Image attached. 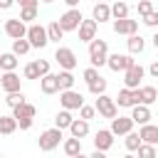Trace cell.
Masks as SVG:
<instances>
[{
	"label": "cell",
	"instance_id": "ac0fdd59",
	"mask_svg": "<svg viewBox=\"0 0 158 158\" xmlns=\"http://www.w3.org/2000/svg\"><path fill=\"white\" fill-rule=\"evenodd\" d=\"M131 118H133V123H138V126L151 123V106H143V104L131 106Z\"/></svg>",
	"mask_w": 158,
	"mask_h": 158
},
{
	"label": "cell",
	"instance_id": "f5cc1de1",
	"mask_svg": "<svg viewBox=\"0 0 158 158\" xmlns=\"http://www.w3.org/2000/svg\"><path fill=\"white\" fill-rule=\"evenodd\" d=\"M40 2H47V5H49V2H54V0H40Z\"/></svg>",
	"mask_w": 158,
	"mask_h": 158
},
{
	"label": "cell",
	"instance_id": "7dc6e473",
	"mask_svg": "<svg viewBox=\"0 0 158 158\" xmlns=\"http://www.w3.org/2000/svg\"><path fill=\"white\" fill-rule=\"evenodd\" d=\"M15 5V0H0V10H10Z\"/></svg>",
	"mask_w": 158,
	"mask_h": 158
},
{
	"label": "cell",
	"instance_id": "603a6c76",
	"mask_svg": "<svg viewBox=\"0 0 158 158\" xmlns=\"http://www.w3.org/2000/svg\"><path fill=\"white\" fill-rule=\"evenodd\" d=\"M35 114H37V109H35L30 101H22L20 106L12 109V116H15V118H35Z\"/></svg>",
	"mask_w": 158,
	"mask_h": 158
},
{
	"label": "cell",
	"instance_id": "d6986e66",
	"mask_svg": "<svg viewBox=\"0 0 158 158\" xmlns=\"http://www.w3.org/2000/svg\"><path fill=\"white\" fill-rule=\"evenodd\" d=\"M138 136H141V143L156 146V143H158V126H156V123H143V126L138 128Z\"/></svg>",
	"mask_w": 158,
	"mask_h": 158
},
{
	"label": "cell",
	"instance_id": "b9f144b4",
	"mask_svg": "<svg viewBox=\"0 0 158 158\" xmlns=\"http://www.w3.org/2000/svg\"><path fill=\"white\" fill-rule=\"evenodd\" d=\"M35 67H37V72H40V77H44V74H49V62H47V59H35Z\"/></svg>",
	"mask_w": 158,
	"mask_h": 158
},
{
	"label": "cell",
	"instance_id": "484cf974",
	"mask_svg": "<svg viewBox=\"0 0 158 158\" xmlns=\"http://www.w3.org/2000/svg\"><path fill=\"white\" fill-rule=\"evenodd\" d=\"M128 2H123V0H116L114 5H111V20H123V17H128Z\"/></svg>",
	"mask_w": 158,
	"mask_h": 158
},
{
	"label": "cell",
	"instance_id": "6f0895ef",
	"mask_svg": "<svg viewBox=\"0 0 158 158\" xmlns=\"http://www.w3.org/2000/svg\"><path fill=\"white\" fill-rule=\"evenodd\" d=\"M64 158H69V156H64Z\"/></svg>",
	"mask_w": 158,
	"mask_h": 158
},
{
	"label": "cell",
	"instance_id": "680465c9",
	"mask_svg": "<svg viewBox=\"0 0 158 158\" xmlns=\"http://www.w3.org/2000/svg\"><path fill=\"white\" fill-rule=\"evenodd\" d=\"M156 101H158V99H156Z\"/></svg>",
	"mask_w": 158,
	"mask_h": 158
},
{
	"label": "cell",
	"instance_id": "30bf717a",
	"mask_svg": "<svg viewBox=\"0 0 158 158\" xmlns=\"http://www.w3.org/2000/svg\"><path fill=\"white\" fill-rule=\"evenodd\" d=\"M133 126H136V123H133V118H131V116H114V118H111V128H109V131H111L114 136H126V133H131V131H133Z\"/></svg>",
	"mask_w": 158,
	"mask_h": 158
},
{
	"label": "cell",
	"instance_id": "9c48e42d",
	"mask_svg": "<svg viewBox=\"0 0 158 158\" xmlns=\"http://www.w3.org/2000/svg\"><path fill=\"white\" fill-rule=\"evenodd\" d=\"M143 77H146V69H143L141 64H133V67H128V69L123 72V84H126V89H138Z\"/></svg>",
	"mask_w": 158,
	"mask_h": 158
},
{
	"label": "cell",
	"instance_id": "816d5d0a",
	"mask_svg": "<svg viewBox=\"0 0 158 158\" xmlns=\"http://www.w3.org/2000/svg\"><path fill=\"white\" fill-rule=\"evenodd\" d=\"M72 158H89V156H84V153H77V156H72Z\"/></svg>",
	"mask_w": 158,
	"mask_h": 158
},
{
	"label": "cell",
	"instance_id": "836d02e7",
	"mask_svg": "<svg viewBox=\"0 0 158 158\" xmlns=\"http://www.w3.org/2000/svg\"><path fill=\"white\" fill-rule=\"evenodd\" d=\"M86 86H89V94L99 96V94H106V86H109V84H106V79H104V77H99V79H94V81H91V84H86Z\"/></svg>",
	"mask_w": 158,
	"mask_h": 158
},
{
	"label": "cell",
	"instance_id": "681fc988",
	"mask_svg": "<svg viewBox=\"0 0 158 158\" xmlns=\"http://www.w3.org/2000/svg\"><path fill=\"white\" fill-rule=\"evenodd\" d=\"M64 2H67V7H77L79 5V0H64Z\"/></svg>",
	"mask_w": 158,
	"mask_h": 158
},
{
	"label": "cell",
	"instance_id": "5b68a950",
	"mask_svg": "<svg viewBox=\"0 0 158 158\" xmlns=\"http://www.w3.org/2000/svg\"><path fill=\"white\" fill-rule=\"evenodd\" d=\"M81 20H84V15H81V10L79 7H69L57 22H59V27L64 30V32H74L79 25H81Z\"/></svg>",
	"mask_w": 158,
	"mask_h": 158
},
{
	"label": "cell",
	"instance_id": "44dd1931",
	"mask_svg": "<svg viewBox=\"0 0 158 158\" xmlns=\"http://www.w3.org/2000/svg\"><path fill=\"white\" fill-rule=\"evenodd\" d=\"M40 91L42 94H57L59 91V81H57V74H44L40 77Z\"/></svg>",
	"mask_w": 158,
	"mask_h": 158
},
{
	"label": "cell",
	"instance_id": "d590c367",
	"mask_svg": "<svg viewBox=\"0 0 158 158\" xmlns=\"http://www.w3.org/2000/svg\"><path fill=\"white\" fill-rule=\"evenodd\" d=\"M136 158H156V146H151V143H141L138 148H136Z\"/></svg>",
	"mask_w": 158,
	"mask_h": 158
},
{
	"label": "cell",
	"instance_id": "e0dca14e",
	"mask_svg": "<svg viewBox=\"0 0 158 158\" xmlns=\"http://www.w3.org/2000/svg\"><path fill=\"white\" fill-rule=\"evenodd\" d=\"M114 101H116L118 109H131V106H136V89H126V86H123Z\"/></svg>",
	"mask_w": 158,
	"mask_h": 158
},
{
	"label": "cell",
	"instance_id": "9a60e30c",
	"mask_svg": "<svg viewBox=\"0 0 158 158\" xmlns=\"http://www.w3.org/2000/svg\"><path fill=\"white\" fill-rule=\"evenodd\" d=\"M96 27H99V22H96V20H81V25L77 27L79 40H81V42H91V40L96 37Z\"/></svg>",
	"mask_w": 158,
	"mask_h": 158
},
{
	"label": "cell",
	"instance_id": "8d00e7d4",
	"mask_svg": "<svg viewBox=\"0 0 158 158\" xmlns=\"http://www.w3.org/2000/svg\"><path fill=\"white\" fill-rule=\"evenodd\" d=\"M123 143H126V148H128V151H136V148L141 146V136L131 131V133H126V141H123Z\"/></svg>",
	"mask_w": 158,
	"mask_h": 158
},
{
	"label": "cell",
	"instance_id": "f907efd6",
	"mask_svg": "<svg viewBox=\"0 0 158 158\" xmlns=\"http://www.w3.org/2000/svg\"><path fill=\"white\" fill-rule=\"evenodd\" d=\"M153 47H156V49H158V32H156V35H153Z\"/></svg>",
	"mask_w": 158,
	"mask_h": 158
},
{
	"label": "cell",
	"instance_id": "cb8c5ba5",
	"mask_svg": "<svg viewBox=\"0 0 158 158\" xmlns=\"http://www.w3.org/2000/svg\"><path fill=\"white\" fill-rule=\"evenodd\" d=\"M69 133H72L74 138H84V136L89 133V121H84V118H74V121L69 123Z\"/></svg>",
	"mask_w": 158,
	"mask_h": 158
},
{
	"label": "cell",
	"instance_id": "3957f363",
	"mask_svg": "<svg viewBox=\"0 0 158 158\" xmlns=\"http://www.w3.org/2000/svg\"><path fill=\"white\" fill-rule=\"evenodd\" d=\"M62 143V128H47V131H42L40 133V138H37V146H40V151H44V153H49V151H54L57 146Z\"/></svg>",
	"mask_w": 158,
	"mask_h": 158
},
{
	"label": "cell",
	"instance_id": "c3c4849f",
	"mask_svg": "<svg viewBox=\"0 0 158 158\" xmlns=\"http://www.w3.org/2000/svg\"><path fill=\"white\" fill-rule=\"evenodd\" d=\"M89 158H106V151H96V148H94V153H91Z\"/></svg>",
	"mask_w": 158,
	"mask_h": 158
},
{
	"label": "cell",
	"instance_id": "83f0119b",
	"mask_svg": "<svg viewBox=\"0 0 158 158\" xmlns=\"http://www.w3.org/2000/svg\"><path fill=\"white\" fill-rule=\"evenodd\" d=\"M37 12H40V5H32V7H20V20L25 25H32L37 20Z\"/></svg>",
	"mask_w": 158,
	"mask_h": 158
},
{
	"label": "cell",
	"instance_id": "52a82bcc",
	"mask_svg": "<svg viewBox=\"0 0 158 158\" xmlns=\"http://www.w3.org/2000/svg\"><path fill=\"white\" fill-rule=\"evenodd\" d=\"M59 104H62V109H67V111H79V106L84 104V96L79 94V91H74V89H62L59 91Z\"/></svg>",
	"mask_w": 158,
	"mask_h": 158
},
{
	"label": "cell",
	"instance_id": "bcb514c9",
	"mask_svg": "<svg viewBox=\"0 0 158 158\" xmlns=\"http://www.w3.org/2000/svg\"><path fill=\"white\" fill-rule=\"evenodd\" d=\"M148 74H151L153 79H158V62H153V64L148 67Z\"/></svg>",
	"mask_w": 158,
	"mask_h": 158
},
{
	"label": "cell",
	"instance_id": "f35d334b",
	"mask_svg": "<svg viewBox=\"0 0 158 158\" xmlns=\"http://www.w3.org/2000/svg\"><path fill=\"white\" fill-rule=\"evenodd\" d=\"M94 116H96V109H94V106H89V104H81V106H79V118L89 121V118H94Z\"/></svg>",
	"mask_w": 158,
	"mask_h": 158
},
{
	"label": "cell",
	"instance_id": "5bb4252c",
	"mask_svg": "<svg viewBox=\"0 0 158 158\" xmlns=\"http://www.w3.org/2000/svg\"><path fill=\"white\" fill-rule=\"evenodd\" d=\"M111 146H114V133L109 128H99L94 133V148L96 151H109Z\"/></svg>",
	"mask_w": 158,
	"mask_h": 158
},
{
	"label": "cell",
	"instance_id": "7a4b0ae2",
	"mask_svg": "<svg viewBox=\"0 0 158 158\" xmlns=\"http://www.w3.org/2000/svg\"><path fill=\"white\" fill-rule=\"evenodd\" d=\"M27 42H30V47H35V49H42V47H47L49 44V40H47V27H42L40 22H32V25H27Z\"/></svg>",
	"mask_w": 158,
	"mask_h": 158
},
{
	"label": "cell",
	"instance_id": "9f6ffc18",
	"mask_svg": "<svg viewBox=\"0 0 158 158\" xmlns=\"http://www.w3.org/2000/svg\"><path fill=\"white\" fill-rule=\"evenodd\" d=\"M94 2H106V0H94Z\"/></svg>",
	"mask_w": 158,
	"mask_h": 158
},
{
	"label": "cell",
	"instance_id": "ee69618b",
	"mask_svg": "<svg viewBox=\"0 0 158 158\" xmlns=\"http://www.w3.org/2000/svg\"><path fill=\"white\" fill-rule=\"evenodd\" d=\"M17 121V126L22 128V131H27V128H32V118H15Z\"/></svg>",
	"mask_w": 158,
	"mask_h": 158
},
{
	"label": "cell",
	"instance_id": "e575fe53",
	"mask_svg": "<svg viewBox=\"0 0 158 158\" xmlns=\"http://www.w3.org/2000/svg\"><path fill=\"white\" fill-rule=\"evenodd\" d=\"M22 101H27L22 91H12V94H7V96H5V104H7L10 109H15V106H20Z\"/></svg>",
	"mask_w": 158,
	"mask_h": 158
},
{
	"label": "cell",
	"instance_id": "2e32d148",
	"mask_svg": "<svg viewBox=\"0 0 158 158\" xmlns=\"http://www.w3.org/2000/svg\"><path fill=\"white\" fill-rule=\"evenodd\" d=\"M156 99H158L156 86H138V89H136V104L151 106V104H156Z\"/></svg>",
	"mask_w": 158,
	"mask_h": 158
},
{
	"label": "cell",
	"instance_id": "8992f818",
	"mask_svg": "<svg viewBox=\"0 0 158 158\" xmlns=\"http://www.w3.org/2000/svg\"><path fill=\"white\" fill-rule=\"evenodd\" d=\"M133 64H136V59H133L131 54H118V52H114V54L106 57V67H109L111 72H126V69L133 67Z\"/></svg>",
	"mask_w": 158,
	"mask_h": 158
},
{
	"label": "cell",
	"instance_id": "60d3db41",
	"mask_svg": "<svg viewBox=\"0 0 158 158\" xmlns=\"http://www.w3.org/2000/svg\"><path fill=\"white\" fill-rule=\"evenodd\" d=\"M143 25H146V27H158V12L151 10L148 15H143Z\"/></svg>",
	"mask_w": 158,
	"mask_h": 158
},
{
	"label": "cell",
	"instance_id": "7bdbcfd3",
	"mask_svg": "<svg viewBox=\"0 0 158 158\" xmlns=\"http://www.w3.org/2000/svg\"><path fill=\"white\" fill-rule=\"evenodd\" d=\"M151 10H153V2H151V0H138V15H141V17L148 15Z\"/></svg>",
	"mask_w": 158,
	"mask_h": 158
},
{
	"label": "cell",
	"instance_id": "6da1fadb",
	"mask_svg": "<svg viewBox=\"0 0 158 158\" xmlns=\"http://www.w3.org/2000/svg\"><path fill=\"white\" fill-rule=\"evenodd\" d=\"M106 57H109V42L101 40V37H94L89 42V62H91V67H96V69L104 67Z\"/></svg>",
	"mask_w": 158,
	"mask_h": 158
},
{
	"label": "cell",
	"instance_id": "db71d44e",
	"mask_svg": "<svg viewBox=\"0 0 158 158\" xmlns=\"http://www.w3.org/2000/svg\"><path fill=\"white\" fill-rule=\"evenodd\" d=\"M123 158H136V156H131V153H126V156H123Z\"/></svg>",
	"mask_w": 158,
	"mask_h": 158
},
{
	"label": "cell",
	"instance_id": "ab89813d",
	"mask_svg": "<svg viewBox=\"0 0 158 158\" xmlns=\"http://www.w3.org/2000/svg\"><path fill=\"white\" fill-rule=\"evenodd\" d=\"M81 77H84V81H86V84H91V81H94V79H99L101 74H99V69H96V67H86Z\"/></svg>",
	"mask_w": 158,
	"mask_h": 158
},
{
	"label": "cell",
	"instance_id": "7c38bea8",
	"mask_svg": "<svg viewBox=\"0 0 158 158\" xmlns=\"http://www.w3.org/2000/svg\"><path fill=\"white\" fill-rule=\"evenodd\" d=\"M0 89H2L5 94L22 91V79H20L15 72H2V77H0Z\"/></svg>",
	"mask_w": 158,
	"mask_h": 158
},
{
	"label": "cell",
	"instance_id": "74e56055",
	"mask_svg": "<svg viewBox=\"0 0 158 158\" xmlns=\"http://www.w3.org/2000/svg\"><path fill=\"white\" fill-rule=\"evenodd\" d=\"M22 77H25V79H40V72H37L35 62H27V64H25V69H22Z\"/></svg>",
	"mask_w": 158,
	"mask_h": 158
},
{
	"label": "cell",
	"instance_id": "f1b7e54d",
	"mask_svg": "<svg viewBox=\"0 0 158 158\" xmlns=\"http://www.w3.org/2000/svg\"><path fill=\"white\" fill-rule=\"evenodd\" d=\"M57 81H59V91H62V89H74V81H77V79H74L72 72L62 69V72L57 74Z\"/></svg>",
	"mask_w": 158,
	"mask_h": 158
},
{
	"label": "cell",
	"instance_id": "277c9868",
	"mask_svg": "<svg viewBox=\"0 0 158 158\" xmlns=\"http://www.w3.org/2000/svg\"><path fill=\"white\" fill-rule=\"evenodd\" d=\"M94 109H96V114L104 116V118H114V116H118V106H116V101H114L109 94H99L96 101H94Z\"/></svg>",
	"mask_w": 158,
	"mask_h": 158
},
{
	"label": "cell",
	"instance_id": "ba28073f",
	"mask_svg": "<svg viewBox=\"0 0 158 158\" xmlns=\"http://www.w3.org/2000/svg\"><path fill=\"white\" fill-rule=\"evenodd\" d=\"M54 62L59 64V69L72 72V69L77 67V54H74V49H69V47H57V52H54Z\"/></svg>",
	"mask_w": 158,
	"mask_h": 158
},
{
	"label": "cell",
	"instance_id": "4dcf8cb0",
	"mask_svg": "<svg viewBox=\"0 0 158 158\" xmlns=\"http://www.w3.org/2000/svg\"><path fill=\"white\" fill-rule=\"evenodd\" d=\"M72 121H74V118H72V111H67V109H62V111L54 116V126H57V128H62V131H64V128H69V123H72Z\"/></svg>",
	"mask_w": 158,
	"mask_h": 158
},
{
	"label": "cell",
	"instance_id": "1f68e13d",
	"mask_svg": "<svg viewBox=\"0 0 158 158\" xmlns=\"http://www.w3.org/2000/svg\"><path fill=\"white\" fill-rule=\"evenodd\" d=\"M62 37H64V30L59 27V22H49L47 25V40L49 42H59Z\"/></svg>",
	"mask_w": 158,
	"mask_h": 158
},
{
	"label": "cell",
	"instance_id": "ffe728a7",
	"mask_svg": "<svg viewBox=\"0 0 158 158\" xmlns=\"http://www.w3.org/2000/svg\"><path fill=\"white\" fill-rule=\"evenodd\" d=\"M91 20H96V22H109V20H111V5H109V2H94V7H91Z\"/></svg>",
	"mask_w": 158,
	"mask_h": 158
},
{
	"label": "cell",
	"instance_id": "91938a15",
	"mask_svg": "<svg viewBox=\"0 0 158 158\" xmlns=\"http://www.w3.org/2000/svg\"><path fill=\"white\" fill-rule=\"evenodd\" d=\"M0 91H2V89H0Z\"/></svg>",
	"mask_w": 158,
	"mask_h": 158
},
{
	"label": "cell",
	"instance_id": "7402d4cb",
	"mask_svg": "<svg viewBox=\"0 0 158 158\" xmlns=\"http://www.w3.org/2000/svg\"><path fill=\"white\" fill-rule=\"evenodd\" d=\"M126 47H128V54H141V52L146 49V40H143L138 32H136V35H128Z\"/></svg>",
	"mask_w": 158,
	"mask_h": 158
},
{
	"label": "cell",
	"instance_id": "d6a6232c",
	"mask_svg": "<svg viewBox=\"0 0 158 158\" xmlns=\"http://www.w3.org/2000/svg\"><path fill=\"white\" fill-rule=\"evenodd\" d=\"M32 47H30V42H27V37H20V40H12V54H17V57H22V54H27Z\"/></svg>",
	"mask_w": 158,
	"mask_h": 158
},
{
	"label": "cell",
	"instance_id": "8fae6325",
	"mask_svg": "<svg viewBox=\"0 0 158 158\" xmlns=\"http://www.w3.org/2000/svg\"><path fill=\"white\" fill-rule=\"evenodd\" d=\"M5 35L10 40H20V37L27 35V25L20 17H10V20H5Z\"/></svg>",
	"mask_w": 158,
	"mask_h": 158
},
{
	"label": "cell",
	"instance_id": "11a10c76",
	"mask_svg": "<svg viewBox=\"0 0 158 158\" xmlns=\"http://www.w3.org/2000/svg\"><path fill=\"white\" fill-rule=\"evenodd\" d=\"M156 158H158V143H156Z\"/></svg>",
	"mask_w": 158,
	"mask_h": 158
},
{
	"label": "cell",
	"instance_id": "f546056e",
	"mask_svg": "<svg viewBox=\"0 0 158 158\" xmlns=\"http://www.w3.org/2000/svg\"><path fill=\"white\" fill-rule=\"evenodd\" d=\"M77 153H81V138H74V136H72V138L64 141V156L72 158V156H77Z\"/></svg>",
	"mask_w": 158,
	"mask_h": 158
},
{
	"label": "cell",
	"instance_id": "f6af8a7d",
	"mask_svg": "<svg viewBox=\"0 0 158 158\" xmlns=\"http://www.w3.org/2000/svg\"><path fill=\"white\" fill-rule=\"evenodd\" d=\"M20 7H32V5H40V0H15Z\"/></svg>",
	"mask_w": 158,
	"mask_h": 158
},
{
	"label": "cell",
	"instance_id": "d4e9b609",
	"mask_svg": "<svg viewBox=\"0 0 158 158\" xmlns=\"http://www.w3.org/2000/svg\"><path fill=\"white\" fill-rule=\"evenodd\" d=\"M17 64H20L17 54H12V52H2V54H0V69H2V72H15Z\"/></svg>",
	"mask_w": 158,
	"mask_h": 158
},
{
	"label": "cell",
	"instance_id": "4fadbf2b",
	"mask_svg": "<svg viewBox=\"0 0 158 158\" xmlns=\"http://www.w3.org/2000/svg\"><path fill=\"white\" fill-rule=\"evenodd\" d=\"M114 32L116 35H136L138 32V20H131V17H123V20H114Z\"/></svg>",
	"mask_w": 158,
	"mask_h": 158
},
{
	"label": "cell",
	"instance_id": "4316f807",
	"mask_svg": "<svg viewBox=\"0 0 158 158\" xmlns=\"http://www.w3.org/2000/svg\"><path fill=\"white\" fill-rule=\"evenodd\" d=\"M17 131V121L15 116H0V136H10Z\"/></svg>",
	"mask_w": 158,
	"mask_h": 158
}]
</instances>
